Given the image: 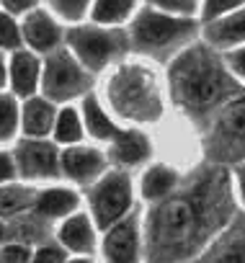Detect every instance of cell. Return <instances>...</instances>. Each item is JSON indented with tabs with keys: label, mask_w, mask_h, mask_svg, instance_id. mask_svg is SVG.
Wrapping results in <instances>:
<instances>
[{
	"label": "cell",
	"mask_w": 245,
	"mask_h": 263,
	"mask_svg": "<svg viewBox=\"0 0 245 263\" xmlns=\"http://www.w3.org/2000/svg\"><path fill=\"white\" fill-rule=\"evenodd\" d=\"M171 85L181 103L186 106H209L232 90L227 72L206 49H191L173 62Z\"/></svg>",
	"instance_id": "obj_1"
},
{
	"label": "cell",
	"mask_w": 245,
	"mask_h": 263,
	"mask_svg": "<svg viewBox=\"0 0 245 263\" xmlns=\"http://www.w3.org/2000/svg\"><path fill=\"white\" fill-rule=\"evenodd\" d=\"M199 230V209L191 199H165L150 217V248L168 258L191 245Z\"/></svg>",
	"instance_id": "obj_2"
},
{
	"label": "cell",
	"mask_w": 245,
	"mask_h": 263,
	"mask_svg": "<svg viewBox=\"0 0 245 263\" xmlns=\"http://www.w3.org/2000/svg\"><path fill=\"white\" fill-rule=\"evenodd\" d=\"M88 85H90L88 72L67 49H52L44 57L39 88L44 90V98H49L52 103L70 101V98L80 96Z\"/></svg>",
	"instance_id": "obj_3"
},
{
	"label": "cell",
	"mask_w": 245,
	"mask_h": 263,
	"mask_svg": "<svg viewBox=\"0 0 245 263\" xmlns=\"http://www.w3.org/2000/svg\"><path fill=\"white\" fill-rule=\"evenodd\" d=\"M13 163L18 178L26 181H47L60 173V153L52 142L36 140V137H24L13 147Z\"/></svg>",
	"instance_id": "obj_4"
},
{
	"label": "cell",
	"mask_w": 245,
	"mask_h": 263,
	"mask_svg": "<svg viewBox=\"0 0 245 263\" xmlns=\"http://www.w3.org/2000/svg\"><path fill=\"white\" fill-rule=\"evenodd\" d=\"M67 42H70V49L75 52L78 62L88 70H101L124 47V39H121L119 31H98V29H85V26L72 29Z\"/></svg>",
	"instance_id": "obj_5"
},
{
	"label": "cell",
	"mask_w": 245,
	"mask_h": 263,
	"mask_svg": "<svg viewBox=\"0 0 245 263\" xmlns=\"http://www.w3.org/2000/svg\"><path fill=\"white\" fill-rule=\"evenodd\" d=\"M129 201H132L129 178L124 173H108L93 189V196H90L96 224L98 227H106V230L111 224H116L121 217H124V212L129 209Z\"/></svg>",
	"instance_id": "obj_6"
},
{
	"label": "cell",
	"mask_w": 245,
	"mask_h": 263,
	"mask_svg": "<svg viewBox=\"0 0 245 263\" xmlns=\"http://www.w3.org/2000/svg\"><path fill=\"white\" fill-rule=\"evenodd\" d=\"M191 29H194L191 21L145 11L137 18L132 36H135V44L142 47V49H163V47H171V44L181 42L183 36H189Z\"/></svg>",
	"instance_id": "obj_7"
},
{
	"label": "cell",
	"mask_w": 245,
	"mask_h": 263,
	"mask_svg": "<svg viewBox=\"0 0 245 263\" xmlns=\"http://www.w3.org/2000/svg\"><path fill=\"white\" fill-rule=\"evenodd\" d=\"M42 83V60L31 49H16L8 54V93L18 101L36 96Z\"/></svg>",
	"instance_id": "obj_8"
},
{
	"label": "cell",
	"mask_w": 245,
	"mask_h": 263,
	"mask_svg": "<svg viewBox=\"0 0 245 263\" xmlns=\"http://www.w3.org/2000/svg\"><path fill=\"white\" fill-rule=\"evenodd\" d=\"M21 39L31 52H44L49 54L52 49H57L62 31L57 26V21L44 11V8H34L26 16H21Z\"/></svg>",
	"instance_id": "obj_9"
},
{
	"label": "cell",
	"mask_w": 245,
	"mask_h": 263,
	"mask_svg": "<svg viewBox=\"0 0 245 263\" xmlns=\"http://www.w3.org/2000/svg\"><path fill=\"white\" fill-rule=\"evenodd\" d=\"M106 260L108 263H137L140 253V237H137V219L127 217L108 227L106 235Z\"/></svg>",
	"instance_id": "obj_10"
},
{
	"label": "cell",
	"mask_w": 245,
	"mask_h": 263,
	"mask_svg": "<svg viewBox=\"0 0 245 263\" xmlns=\"http://www.w3.org/2000/svg\"><path fill=\"white\" fill-rule=\"evenodd\" d=\"M54 119H57V111L49 98L31 96L21 101V135L24 137L44 140L54 126Z\"/></svg>",
	"instance_id": "obj_11"
},
{
	"label": "cell",
	"mask_w": 245,
	"mask_h": 263,
	"mask_svg": "<svg viewBox=\"0 0 245 263\" xmlns=\"http://www.w3.org/2000/svg\"><path fill=\"white\" fill-rule=\"evenodd\" d=\"M101 168H103L101 155L93 150H85V147H72V150H65L60 155V171L67 173L78 183L93 181L101 173Z\"/></svg>",
	"instance_id": "obj_12"
},
{
	"label": "cell",
	"mask_w": 245,
	"mask_h": 263,
	"mask_svg": "<svg viewBox=\"0 0 245 263\" xmlns=\"http://www.w3.org/2000/svg\"><path fill=\"white\" fill-rule=\"evenodd\" d=\"M36 199V191L26 183H6L0 186V219H16L26 212H31Z\"/></svg>",
	"instance_id": "obj_13"
},
{
	"label": "cell",
	"mask_w": 245,
	"mask_h": 263,
	"mask_svg": "<svg viewBox=\"0 0 245 263\" xmlns=\"http://www.w3.org/2000/svg\"><path fill=\"white\" fill-rule=\"evenodd\" d=\"M78 206V196L67 189H47V191H36L34 206L31 212H36L39 217H65Z\"/></svg>",
	"instance_id": "obj_14"
},
{
	"label": "cell",
	"mask_w": 245,
	"mask_h": 263,
	"mask_svg": "<svg viewBox=\"0 0 245 263\" xmlns=\"http://www.w3.org/2000/svg\"><path fill=\"white\" fill-rule=\"evenodd\" d=\"M60 240L67 250L72 253H90L93 250V227L88 222L85 214H75L70 217L62 227H60Z\"/></svg>",
	"instance_id": "obj_15"
},
{
	"label": "cell",
	"mask_w": 245,
	"mask_h": 263,
	"mask_svg": "<svg viewBox=\"0 0 245 263\" xmlns=\"http://www.w3.org/2000/svg\"><path fill=\"white\" fill-rule=\"evenodd\" d=\"M206 39L214 47H230V44H240L245 42V11L232 13L217 24H212L206 29Z\"/></svg>",
	"instance_id": "obj_16"
},
{
	"label": "cell",
	"mask_w": 245,
	"mask_h": 263,
	"mask_svg": "<svg viewBox=\"0 0 245 263\" xmlns=\"http://www.w3.org/2000/svg\"><path fill=\"white\" fill-rule=\"evenodd\" d=\"M114 160L124 163V165H135L140 160L147 158L150 153V145L142 135H137V132H119V135L114 137Z\"/></svg>",
	"instance_id": "obj_17"
},
{
	"label": "cell",
	"mask_w": 245,
	"mask_h": 263,
	"mask_svg": "<svg viewBox=\"0 0 245 263\" xmlns=\"http://www.w3.org/2000/svg\"><path fill=\"white\" fill-rule=\"evenodd\" d=\"M18 132H21V101L8 90H0V147L13 142Z\"/></svg>",
	"instance_id": "obj_18"
},
{
	"label": "cell",
	"mask_w": 245,
	"mask_h": 263,
	"mask_svg": "<svg viewBox=\"0 0 245 263\" xmlns=\"http://www.w3.org/2000/svg\"><path fill=\"white\" fill-rule=\"evenodd\" d=\"M173 186H176V173L171 168L158 165V168L147 171V176L142 181V194L147 199H165L173 191Z\"/></svg>",
	"instance_id": "obj_19"
},
{
	"label": "cell",
	"mask_w": 245,
	"mask_h": 263,
	"mask_svg": "<svg viewBox=\"0 0 245 263\" xmlns=\"http://www.w3.org/2000/svg\"><path fill=\"white\" fill-rule=\"evenodd\" d=\"M83 114H85V124H88V129H90L93 137H98V140H111V137L119 135L116 126L111 124V119H108V116L103 114V108L96 103V98H88V101L83 103Z\"/></svg>",
	"instance_id": "obj_20"
},
{
	"label": "cell",
	"mask_w": 245,
	"mask_h": 263,
	"mask_svg": "<svg viewBox=\"0 0 245 263\" xmlns=\"http://www.w3.org/2000/svg\"><path fill=\"white\" fill-rule=\"evenodd\" d=\"M52 132H54V140H57V142H65V145L78 142V140L83 137V124H80L75 108H62V111L57 114V119H54Z\"/></svg>",
	"instance_id": "obj_21"
},
{
	"label": "cell",
	"mask_w": 245,
	"mask_h": 263,
	"mask_svg": "<svg viewBox=\"0 0 245 263\" xmlns=\"http://www.w3.org/2000/svg\"><path fill=\"white\" fill-rule=\"evenodd\" d=\"M135 8V0H96L93 18L98 24H119L124 21Z\"/></svg>",
	"instance_id": "obj_22"
},
{
	"label": "cell",
	"mask_w": 245,
	"mask_h": 263,
	"mask_svg": "<svg viewBox=\"0 0 245 263\" xmlns=\"http://www.w3.org/2000/svg\"><path fill=\"white\" fill-rule=\"evenodd\" d=\"M24 47V39H21V18L6 13L0 8V52H16Z\"/></svg>",
	"instance_id": "obj_23"
},
{
	"label": "cell",
	"mask_w": 245,
	"mask_h": 263,
	"mask_svg": "<svg viewBox=\"0 0 245 263\" xmlns=\"http://www.w3.org/2000/svg\"><path fill=\"white\" fill-rule=\"evenodd\" d=\"M222 129L232 137H245V101L232 103L222 116Z\"/></svg>",
	"instance_id": "obj_24"
},
{
	"label": "cell",
	"mask_w": 245,
	"mask_h": 263,
	"mask_svg": "<svg viewBox=\"0 0 245 263\" xmlns=\"http://www.w3.org/2000/svg\"><path fill=\"white\" fill-rule=\"evenodd\" d=\"M31 248L24 242H3L0 245V263H31Z\"/></svg>",
	"instance_id": "obj_25"
},
{
	"label": "cell",
	"mask_w": 245,
	"mask_h": 263,
	"mask_svg": "<svg viewBox=\"0 0 245 263\" xmlns=\"http://www.w3.org/2000/svg\"><path fill=\"white\" fill-rule=\"evenodd\" d=\"M88 3L90 0H49V6L54 8V13L67 18V21H78L85 13Z\"/></svg>",
	"instance_id": "obj_26"
},
{
	"label": "cell",
	"mask_w": 245,
	"mask_h": 263,
	"mask_svg": "<svg viewBox=\"0 0 245 263\" xmlns=\"http://www.w3.org/2000/svg\"><path fill=\"white\" fill-rule=\"evenodd\" d=\"M212 263H245V245L242 242H227L212 258Z\"/></svg>",
	"instance_id": "obj_27"
},
{
	"label": "cell",
	"mask_w": 245,
	"mask_h": 263,
	"mask_svg": "<svg viewBox=\"0 0 245 263\" xmlns=\"http://www.w3.org/2000/svg\"><path fill=\"white\" fill-rule=\"evenodd\" d=\"M31 263H65V253L54 245H42L31 253Z\"/></svg>",
	"instance_id": "obj_28"
},
{
	"label": "cell",
	"mask_w": 245,
	"mask_h": 263,
	"mask_svg": "<svg viewBox=\"0 0 245 263\" xmlns=\"http://www.w3.org/2000/svg\"><path fill=\"white\" fill-rule=\"evenodd\" d=\"M36 6H39V0H0V8H3L6 13H11V16H16V18L26 16Z\"/></svg>",
	"instance_id": "obj_29"
},
{
	"label": "cell",
	"mask_w": 245,
	"mask_h": 263,
	"mask_svg": "<svg viewBox=\"0 0 245 263\" xmlns=\"http://www.w3.org/2000/svg\"><path fill=\"white\" fill-rule=\"evenodd\" d=\"M18 178L16 173V163H13V155L8 150H0V186L6 183H13Z\"/></svg>",
	"instance_id": "obj_30"
},
{
	"label": "cell",
	"mask_w": 245,
	"mask_h": 263,
	"mask_svg": "<svg viewBox=\"0 0 245 263\" xmlns=\"http://www.w3.org/2000/svg\"><path fill=\"white\" fill-rule=\"evenodd\" d=\"M242 0H206V8H204V18H217L219 13H227L230 8L240 6Z\"/></svg>",
	"instance_id": "obj_31"
},
{
	"label": "cell",
	"mask_w": 245,
	"mask_h": 263,
	"mask_svg": "<svg viewBox=\"0 0 245 263\" xmlns=\"http://www.w3.org/2000/svg\"><path fill=\"white\" fill-rule=\"evenodd\" d=\"M150 3L158 6V8H165L171 13H191L196 8L194 0H150Z\"/></svg>",
	"instance_id": "obj_32"
},
{
	"label": "cell",
	"mask_w": 245,
	"mask_h": 263,
	"mask_svg": "<svg viewBox=\"0 0 245 263\" xmlns=\"http://www.w3.org/2000/svg\"><path fill=\"white\" fill-rule=\"evenodd\" d=\"M227 62H230V67L240 75V78H245V49H237V52H232L230 57H227Z\"/></svg>",
	"instance_id": "obj_33"
},
{
	"label": "cell",
	"mask_w": 245,
	"mask_h": 263,
	"mask_svg": "<svg viewBox=\"0 0 245 263\" xmlns=\"http://www.w3.org/2000/svg\"><path fill=\"white\" fill-rule=\"evenodd\" d=\"M0 90H8V54L0 52Z\"/></svg>",
	"instance_id": "obj_34"
},
{
	"label": "cell",
	"mask_w": 245,
	"mask_h": 263,
	"mask_svg": "<svg viewBox=\"0 0 245 263\" xmlns=\"http://www.w3.org/2000/svg\"><path fill=\"white\" fill-rule=\"evenodd\" d=\"M237 183H240V196H242V201H245V165H242L240 173H237Z\"/></svg>",
	"instance_id": "obj_35"
},
{
	"label": "cell",
	"mask_w": 245,
	"mask_h": 263,
	"mask_svg": "<svg viewBox=\"0 0 245 263\" xmlns=\"http://www.w3.org/2000/svg\"><path fill=\"white\" fill-rule=\"evenodd\" d=\"M3 242H8V222L0 219V245Z\"/></svg>",
	"instance_id": "obj_36"
},
{
	"label": "cell",
	"mask_w": 245,
	"mask_h": 263,
	"mask_svg": "<svg viewBox=\"0 0 245 263\" xmlns=\"http://www.w3.org/2000/svg\"><path fill=\"white\" fill-rule=\"evenodd\" d=\"M70 263H90V260H85V258H75V260H70Z\"/></svg>",
	"instance_id": "obj_37"
}]
</instances>
